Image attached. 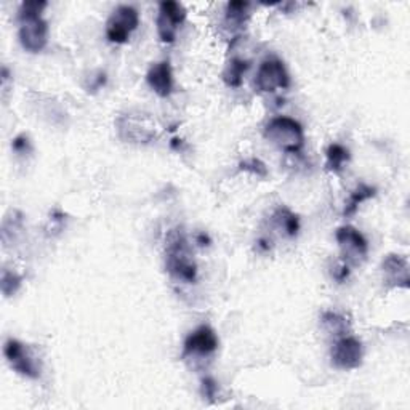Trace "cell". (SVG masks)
Wrapping results in <instances>:
<instances>
[{"label": "cell", "mask_w": 410, "mask_h": 410, "mask_svg": "<svg viewBox=\"0 0 410 410\" xmlns=\"http://www.w3.org/2000/svg\"><path fill=\"white\" fill-rule=\"evenodd\" d=\"M218 343L220 341H218V337L215 334V330L212 329L210 326H201L186 337L183 354L210 356L218 350Z\"/></svg>", "instance_id": "8fae6325"}, {"label": "cell", "mask_w": 410, "mask_h": 410, "mask_svg": "<svg viewBox=\"0 0 410 410\" xmlns=\"http://www.w3.org/2000/svg\"><path fill=\"white\" fill-rule=\"evenodd\" d=\"M239 168L244 172L252 173V175H257L260 178H266L268 176V167L264 166V162L260 161L257 157L247 159V161H242L239 163Z\"/></svg>", "instance_id": "44dd1931"}, {"label": "cell", "mask_w": 410, "mask_h": 410, "mask_svg": "<svg viewBox=\"0 0 410 410\" xmlns=\"http://www.w3.org/2000/svg\"><path fill=\"white\" fill-rule=\"evenodd\" d=\"M12 148H13V151L18 154H26L31 151V141H29L27 135H24V133L18 135V137L13 139Z\"/></svg>", "instance_id": "603a6c76"}, {"label": "cell", "mask_w": 410, "mask_h": 410, "mask_svg": "<svg viewBox=\"0 0 410 410\" xmlns=\"http://www.w3.org/2000/svg\"><path fill=\"white\" fill-rule=\"evenodd\" d=\"M3 354L14 372L23 377L36 380L41 377V364L34 358L29 348L19 340L8 339L3 345Z\"/></svg>", "instance_id": "52a82bcc"}, {"label": "cell", "mask_w": 410, "mask_h": 410, "mask_svg": "<svg viewBox=\"0 0 410 410\" xmlns=\"http://www.w3.org/2000/svg\"><path fill=\"white\" fill-rule=\"evenodd\" d=\"M375 192H377V190H375V187H372V186L365 185V183H361V185L356 186V190L351 191L348 201L345 202L343 215L345 216H353L356 212H358L359 205L365 201L372 199V197L375 196Z\"/></svg>", "instance_id": "e0dca14e"}, {"label": "cell", "mask_w": 410, "mask_h": 410, "mask_svg": "<svg viewBox=\"0 0 410 410\" xmlns=\"http://www.w3.org/2000/svg\"><path fill=\"white\" fill-rule=\"evenodd\" d=\"M210 238H209V234H205V233H197L196 234V244H199L201 247H209L210 245Z\"/></svg>", "instance_id": "484cf974"}, {"label": "cell", "mask_w": 410, "mask_h": 410, "mask_svg": "<svg viewBox=\"0 0 410 410\" xmlns=\"http://www.w3.org/2000/svg\"><path fill=\"white\" fill-rule=\"evenodd\" d=\"M250 3L242 0H233L226 5V23L233 27H242L250 16Z\"/></svg>", "instance_id": "d6986e66"}, {"label": "cell", "mask_w": 410, "mask_h": 410, "mask_svg": "<svg viewBox=\"0 0 410 410\" xmlns=\"http://www.w3.org/2000/svg\"><path fill=\"white\" fill-rule=\"evenodd\" d=\"M335 239L339 242L340 252H341V262L348 264V266H358L365 260L369 253V244L367 239L364 238L363 233L353 226H341L337 229Z\"/></svg>", "instance_id": "5b68a950"}, {"label": "cell", "mask_w": 410, "mask_h": 410, "mask_svg": "<svg viewBox=\"0 0 410 410\" xmlns=\"http://www.w3.org/2000/svg\"><path fill=\"white\" fill-rule=\"evenodd\" d=\"M249 61L242 60V58H233L223 71V80L225 84L231 87V89H239L244 82V74L249 69Z\"/></svg>", "instance_id": "ac0fdd59"}, {"label": "cell", "mask_w": 410, "mask_h": 410, "mask_svg": "<svg viewBox=\"0 0 410 410\" xmlns=\"http://www.w3.org/2000/svg\"><path fill=\"white\" fill-rule=\"evenodd\" d=\"M119 137L127 143H151L157 137V125L144 113H127L117 119Z\"/></svg>", "instance_id": "277c9868"}, {"label": "cell", "mask_w": 410, "mask_h": 410, "mask_svg": "<svg viewBox=\"0 0 410 410\" xmlns=\"http://www.w3.org/2000/svg\"><path fill=\"white\" fill-rule=\"evenodd\" d=\"M264 138L287 154H300L305 148V132L298 120L279 115L264 127Z\"/></svg>", "instance_id": "3957f363"}, {"label": "cell", "mask_w": 410, "mask_h": 410, "mask_svg": "<svg viewBox=\"0 0 410 410\" xmlns=\"http://www.w3.org/2000/svg\"><path fill=\"white\" fill-rule=\"evenodd\" d=\"M139 24V13L130 5H120L106 23V37L113 43H125Z\"/></svg>", "instance_id": "ba28073f"}, {"label": "cell", "mask_w": 410, "mask_h": 410, "mask_svg": "<svg viewBox=\"0 0 410 410\" xmlns=\"http://www.w3.org/2000/svg\"><path fill=\"white\" fill-rule=\"evenodd\" d=\"M273 223L276 225L277 229L286 233L288 238H295L300 231V218L297 214H293L287 207H277L276 212L273 214Z\"/></svg>", "instance_id": "5bb4252c"}, {"label": "cell", "mask_w": 410, "mask_h": 410, "mask_svg": "<svg viewBox=\"0 0 410 410\" xmlns=\"http://www.w3.org/2000/svg\"><path fill=\"white\" fill-rule=\"evenodd\" d=\"M47 2L34 0V2H23L18 12L19 21V42L21 47L29 53H38L48 43V23L42 18Z\"/></svg>", "instance_id": "7a4b0ae2"}, {"label": "cell", "mask_w": 410, "mask_h": 410, "mask_svg": "<svg viewBox=\"0 0 410 410\" xmlns=\"http://www.w3.org/2000/svg\"><path fill=\"white\" fill-rule=\"evenodd\" d=\"M326 168L332 173H340L350 161V151L343 144L332 143L326 151Z\"/></svg>", "instance_id": "2e32d148"}, {"label": "cell", "mask_w": 410, "mask_h": 410, "mask_svg": "<svg viewBox=\"0 0 410 410\" xmlns=\"http://www.w3.org/2000/svg\"><path fill=\"white\" fill-rule=\"evenodd\" d=\"M383 282L388 287H409V262L406 257L398 253H389L382 263Z\"/></svg>", "instance_id": "7c38bea8"}, {"label": "cell", "mask_w": 410, "mask_h": 410, "mask_svg": "<svg viewBox=\"0 0 410 410\" xmlns=\"http://www.w3.org/2000/svg\"><path fill=\"white\" fill-rule=\"evenodd\" d=\"M106 74L104 72H98V76L95 77V80H93V85L90 87L91 90H98V89H101V87H104L106 85Z\"/></svg>", "instance_id": "d4e9b609"}, {"label": "cell", "mask_w": 410, "mask_h": 410, "mask_svg": "<svg viewBox=\"0 0 410 410\" xmlns=\"http://www.w3.org/2000/svg\"><path fill=\"white\" fill-rule=\"evenodd\" d=\"M321 324L324 327L326 332H329L330 335L337 337V339L348 335L350 332V321L346 319V316L341 315V312H335V311L324 312L321 317Z\"/></svg>", "instance_id": "9a60e30c"}, {"label": "cell", "mask_w": 410, "mask_h": 410, "mask_svg": "<svg viewBox=\"0 0 410 410\" xmlns=\"http://www.w3.org/2000/svg\"><path fill=\"white\" fill-rule=\"evenodd\" d=\"M163 257H166L167 273L173 279L186 284L196 282L197 263L194 260V252H192L190 240L181 226H175L167 233Z\"/></svg>", "instance_id": "6da1fadb"}, {"label": "cell", "mask_w": 410, "mask_h": 410, "mask_svg": "<svg viewBox=\"0 0 410 410\" xmlns=\"http://www.w3.org/2000/svg\"><path fill=\"white\" fill-rule=\"evenodd\" d=\"M257 247H258V250H262V252H269V250H271V240H268L264 238L258 239L257 240Z\"/></svg>", "instance_id": "4316f807"}, {"label": "cell", "mask_w": 410, "mask_h": 410, "mask_svg": "<svg viewBox=\"0 0 410 410\" xmlns=\"http://www.w3.org/2000/svg\"><path fill=\"white\" fill-rule=\"evenodd\" d=\"M186 8L175 0H166L159 5V14L156 19L159 38L163 43H173L176 38L178 27L185 23Z\"/></svg>", "instance_id": "9c48e42d"}, {"label": "cell", "mask_w": 410, "mask_h": 410, "mask_svg": "<svg viewBox=\"0 0 410 410\" xmlns=\"http://www.w3.org/2000/svg\"><path fill=\"white\" fill-rule=\"evenodd\" d=\"M350 273H351V268L348 266V264L340 262L339 264H335L334 269H332V277H334L337 282L341 284L350 277Z\"/></svg>", "instance_id": "cb8c5ba5"}, {"label": "cell", "mask_w": 410, "mask_h": 410, "mask_svg": "<svg viewBox=\"0 0 410 410\" xmlns=\"http://www.w3.org/2000/svg\"><path fill=\"white\" fill-rule=\"evenodd\" d=\"M255 87L262 93H274L279 89L286 90L291 87V77L286 69V65L276 56L266 58L260 65L255 76Z\"/></svg>", "instance_id": "8992f818"}, {"label": "cell", "mask_w": 410, "mask_h": 410, "mask_svg": "<svg viewBox=\"0 0 410 410\" xmlns=\"http://www.w3.org/2000/svg\"><path fill=\"white\" fill-rule=\"evenodd\" d=\"M363 343L356 337H340L332 346V364L341 370H354L363 364Z\"/></svg>", "instance_id": "30bf717a"}, {"label": "cell", "mask_w": 410, "mask_h": 410, "mask_svg": "<svg viewBox=\"0 0 410 410\" xmlns=\"http://www.w3.org/2000/svg\"><path fill=\"white\" fill-rule=\"evenodd\" d=\"M21 282L23 279L19 274H16L14 271H10V269H3L2 282H0V286H2V293L5 297L14 295V293L19 291V287H21Z\"/></svg>", "instance_id": "ffe728a7"}, {"label": "cell", "mask_w": 410, "mask_h": 410, "mask_svg": "<svg viewBox=\"0 0 410 410\" xmlns=\"http://www.w3.org/2000/svg\"><path fill=\"white\" fill-rule=\"evenodd\" d=\"M181 144H183V143H181V139H178V138H173V139H172V148H173V149H180V148H181Z\"/></svg>", "instance_id": "83f0119b"}, {"label": "cell", "mask_w": 410, "mask_h": 410, "mask_svg": "<svg viewBox=\"0 0 410 410\" xmlns=\"http://www.w3.org/2000/svg\"><path fill=\"white\" fill-rule=\"evenodd\" d=\"M146 80L154 93L161 96V98L170 96L173 91V72L170 62L161 61L152 65L146 74Z\"/></svg>", "instance_id": "4fadbf2b"}, {"label": "cell", "mask_w": 410, "mask_h": 410, "mask_svg": "<svg viewBox=\"0 0 410 410\" xmlns=\"http://www.w3.org/2000/svg\"><path fill=\"white\" fill-rule=\"evenodd\" d=\"M216 393H218V385H216L215 378L212 377L202 378V396L209 399V401H214L216 398Z\"/></svg>", "instance_id": "7402d4cb"}]
</instances>
